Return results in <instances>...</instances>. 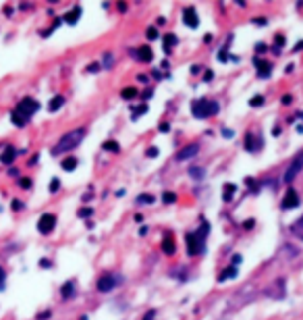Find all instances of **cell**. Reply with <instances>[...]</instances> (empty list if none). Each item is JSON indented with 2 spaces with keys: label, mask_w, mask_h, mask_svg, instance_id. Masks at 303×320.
<instances>
[{
  "label": "cell",
  "mask_w": 303,
  "mask_h": 320,
  "mask_svg": "<svg viewBox=\"0 0 303 320\" xmlns=\"http://www.w3.org/2000/svg\"><path fill=\"white\" fill-rule=\"evenodd\" d=\"M4 283H6V272H4L2 266H0V291L4 289Z\"/></svg>",
  "instance_id": "cell-33"
},
{
  "label": "cell",
  "mask_w": 303,
  "mask_h": 320,
  "mask_svg": "<svg viewBox=\"0 0 303 320\" xmlns=\"http://www.w3.org/2000/svg\"><path fill=\"white\" fill-rule=\"evenodd\" d=\"M58 187H61V181H58V179H52V183H50V192H52V194H56V192H58Z\"/></svg>",
  "instance_id": "cell-35"
},
{
  "label": "cell",
  "mask_w": 303,
  "mask_h": 320,
  "mask_svg": "<svg viewBox=\"0 0 303 320\" xmlns=\"http://www.w3.org/2000/svg\"><path fill=\"white\" fill-rule=\"evenodd\" d=\"M129 54L139 63H150L152 58H154V50L150 48V46H142V48H135V50H129Z\"/></svg>",
  "instance_id": "cell-8"
},
{
  "label": "cell",
  "mask_w": 303,
  "mask_h": 320,
  "mask_svg": "<svg viewBox=\"0 0 303 320\" xmlns=\"http://www.w3.org/2000/svg\"><path fill=\"white\" fill-rule=\"evenodd\" d=\"M255 65H258V75H260V77H268V75L272 73V65H270V63L255 61Z\"/></svg>",
  "instance_id": "cell-20"
},
{
  "label": "cell",
  "mask_w": 303,
  "mask_h": 320,
  "mask_svg": "<svg viewBox=\"0 0 303 320\" xmlns=\"http://www.w3.org/2000/svg\"><path fill=\"white\" fill-rule=\"evenodd\" d=\"M65 106V96H54L52 100H50V104H48V110L50 112H56V110H61Z\"/></svg>",
  "instance_id": "cell-21"
},
{
  "label": "cell",
  "mask_w": 303,
  "mask_h": 320,
  "mask_svg": "<svg viewBox=\"0 0 303 320\" xmlns=\"http://www.w3.org/2000/svg\"><path fill=\"white\" fill-rule=\"evenodd\" d=\"M10 208H13V210H21V208H23V202H17V200H13V204H10Z\"/></svg>",
  "instance_id": "cell-40"
},
{
  "label": "cell",
  "mask_w": 303,
  "mask_h": 320,
  "mask_svg": "<svg viewBox=\"0 0 303 320\" xmlns=\"http://www.w3.org/2000/svg\"><path fill=\"white\" fill-rule=\"evenodd\" d=\"M262 148V137L255 133H247L245 135V150L247 152H258Z\"/></svg>",
  "instance_id": "cell-12"
},
{
  "label": "cell",
  "mask_w": 303,
  "mask_h": 320,
  "mask_svg": "<svg viewBox=\"0 0 303 320\" xmlns=\"http://www.w3.org/2000/svg\"><path fill=\"white\" fill-rule=\"evenodd\" d=\"M162 202H164V204H174V202H177V194H174V192H164V194H162Z\"/></svg>",
  "instance_id": "cell-27"
},
{
  "label": "cell",
  "mask_w": 303,
  "mask_h": 320,
  "mask_svg": "<svg viewBox=\"0 0 303 320\" xmlns=\"http://www.w3.org/2000/svg\"><path fill=\"white\" fill-rule=\"evenodd\" d=\"M177 44H179V38H177L174 33H166V35H164V52H166V54H170L172 48H174Z\"/></svg>",
  "instance_id": "cell-17"
},
{
  "label": "cell",
  "mask_w": 303,
  "mask_h": 320,
  "mask_svg": "<svg viewBox=\"0 0 303 320\" xmlns=\"http://www.w3.org/2000/svg\"><path fill=\"white\" fill-rule=\"evenodd\" d=\"M200 71H202L200 65H193V67H191V73H200Z\"/></svg>",
  "instance_id": "cell-44"
},
{
  "label": "cell",
  "mask_w": 303,
  "mask_h": 320,
  "mask_svg": "<svg viewBox=\"0 0 303 320\" xmlns=\"http://www.w3.org/2000/svg\"><path fill=\"white\" fill-rule=\"evenodd\" d=\"M291 100H293V98H291V96H283V104H289Z\"/></svg>",
  "instance_id": "cell-49"
},
{
  "label": "cell",
  "mask_w": 303,
  "mask_h": 320,
  "mask_svg": "<svg viewBox=\"0 0 303 320\" xmlns=\"http://www.w3.org/2000/svg\"><path fill=\"white\" fill-rule=\"evenodd\" d=\"M218 102L214 100H206V98H200V100H193L191 102V114L195 118H210L218 112Z\"/></svg>",
  "instance_id": "cell-4"
},
{
  "label": "cell",
  "mask_w": 303,
  "mask_h": 320,
  "mask_svg": "<svg viewBox=\"0 0 303 320\" xmlns=\"http://www.w3.org/2000/svg\"><path fill=\"white\" fill-rule=\"evenodd\" d=\"M119 10H121V13H125V10H127V2H119Z\"/></svg>",
  "instance_id": "cell-46"
},
{
  "label": "cell",
  "mask_w": 303,
  "mask_h": 320,
  "mask_svg": "<svg viewBox=\"0 0 303 320\" xmlns=\"http://www.w3.org/2000/svg\"><path fill=\"white\" fill-rule=\"evenodd\" d=\"M218 61H223V63L228 61V52H227V48H223V50L218 52Z\"/></svg>",
  "instance_id": "cell-36"
},
{
  "label": "cell",
  "mask_w": 303,
  "mask_h": 320,
  "mask_svg": "<svg viewBox=\"0 0 303 320\" xmlns=\"http://www.w3.org/2000/svg\"><path fill=\"white\" fill-rule=\"evenodd\" d=\"M158 154H160V152H158V148H156V146H152V148H148V152H146V156H150V158H156Z\"/></svg>",
  "instance_id": "cell-34"
},
{
  "label": "cell",
  "mask_w": 303,
  "mask_h": 320,
  "mask_svg": "<svg viewBox=\"0 0 303 320\" xmlns=\"http://www.w3.org/2000/svg\"><path fill=\"white\" fill-rule=\"evenodd\" d=\"M168 129H170V125H168V123H164V121H162V123H160V131H162V133H166V131H168Z\"/></svg>",
  "instance_id": "cell-41"
},
{
  "label": "cell",
  "mask_w": 303,
  "mask_h": 320,
  "mask_svg": "<svg viewBox=\"0 0 303 320\" xmlns=\"http://www.w3.org/2000/svg\"><path fill=\"white\" fill-rule=\"evenodd\" d=\"M77 164H79V160H77L75 156H69V158H65V160H63L61 169H63V171H67V173H71V171H75V169H77Z\"/></svg>",
  "instance_id": "cell-19"
},
{
  "label": "cell",
  "mask_w": 303,
  "mask_h": 320,
  "mask_svg": "<svg viewBox=\"0 0 303 320\" xmlns=\"http://www.w3.org/2000/svg\"><path fill=\"white\" fill-rule=\"evenodd\" d=\"M40 264H42V268H50V266H52V264H50V260H48V262H46V260H42Z\"/></svg>",
  "instance_id": "cell-45"
},
{
  "label": "cell",
  "mask_w": 303,
  "mask_h": 320,
  "mask_svg": "<svg viewBox=\"0 0 303 320\" xmlns=\"http://www.w3.org/2000/svg\"><path fill=\"white\" fill-rule=\"evenodd\" d=\"M135 96H137V88H131V86H129V88H123V90H121V98H123V100H133Z\"/></svg>",
  "instance_id": "cell-24"
},
{
  "label": "cell",
  "mask_w": 303,
  "mask_h": 320,
  "mask_svg": "<svg viewBox=\"0 0 303 320\" xmlns=\"http://www.w3.org/2000/svg\"><path fill=\"white\" fill-rule=\"evenodd\" d=\"M81 15H83V8H81L79 4H75L71 10H69V13H65V17H63V19H65V23H69V25H75Z\"/></svg>",
  "instance_id": "cell-14"
},
{
  "label": "cell",
  "mask_w": 303,
  "mask_h": 320,
  "mask_svg": "<svg viewBox=\"0 0 303 320\" xmlns=\"http://www.w3.org/2000/svg\"><path fill=\"white\" fill-rule=\"evenodd\" d=\"M73 295H75V283L69 281V283H65V285L61 287V298L63 300H71Z\"/></svg>",
  "instance_id": "cell-16"
},
{
  "label": "cell",
  "mask_w": 303,
  "mask_h": 320,
  "mask_svg": "<svg viewBox=\"0 0 303 320\" xmlns=\"http://www.w3.org/2000/svg\"><path fill=\"white\" fill-rule=\"evenodd\" d=\"M162 252H164L166 256H172L174 252H177V243H174L172 233H166L164 239H162Z\"/></svg>",
  "instance_id": "cell-13"
},
{
  "label": "cell",
  "mask_w": 303,
  "mask_h": 320,
  "mask_svg": "<svg viewBox=\"0 0 303 320\" xmlns=\"http://www.w3.org/2000/svg\"><path fill=\"white\" fill-rule=\"evenodd\" d=\"M144 112H148V104H139L131 110V118L135 121V118H139V114H144Z\"/></svg>",
  "instance_id": "cell-26"
},
{
  "label": "cell",
  "mask_w": 303,
  "mask_h": 320,
  "mask_svg": "<svg viewBox=\"0 0 303 320\" xmlns=\"http://www.w3.org/2000/svg\"><path fill=\"white\" fill-rule=\"evenodd\" d=\"M297 206H299V194L295 192L293 187H289L287 194H285V200H283V208L291 210V208H297Z\"/></svg>",
  "instance_id": "cell-10"
},
{
  "label": "cell",
  "mask_w": 303,
  "mask_h": 320,
  "mask_svg": "<svg viewBox=\"0 0 303 320\" xmlns=\"http://www.w3.org/2000/svg\"><path fill=\"white\" fill-rule=\"evenodd\" d=\"M258 52H266V44H258Z\"/></svg>",
  "instance_id": "cell-48"
},
{
  "label": "cell",
  "mask_w": 303,
  "mask_h": 320,
  "mask_svg": "<svg viewBox=\"0 0 303 320\" xmlns=\"http://www.w3.org/2000/svg\"><path fill=\"white\" fill-rule=\"evenodd\" d=\"M46 318H50V310H48V312H42V314H38V320H46Z\"/></svg>",
  "instance_id": "cell-42"
},
{
  "label": "cell",
  "mask_w": 303,
  "mask_h": 320,
  "mask_svg": "<svg viewBox=\"0 0 303 320\" xmlns=\"http://www.w3.org/2000/svg\"><path fill=\"white\" fill-rule=\"evenodd\" d=\"M197 152H200V146H197V144H189V146H185V148L177 154V160H179V162H181V160H189V158L197 156Z\"/></svg>",
  "instance_id": "cell-11"
},
{
  "label": "cell",
  "mask_w": 303,
  "mask_h": 320,
  "mask_svg": "<svg viewBox=\"0 0 303 320\" xmlns=\"http://www.w3.org/2000/svg\"><path fill=\"white\" fill-rule=\"evenodd\" d=\"M54 227H56V214H52V212H46V214L40 216V220H38V231H40L42 235L52 233Z\"/></svg>",
  "instance_id": "cell-7"
},
{
  "label": "cell",
  "mask_w": 303,
  "mask_h": 320,
  "mask_svg": "<svg viewBox=\"0 0 303 320\" xmlns=\"http://www.w3.org/2000/svg\"><path fill=\"white\" fill-rule=\"evenodd\" d=\"M204 79H206V81H210V79H212V71H206V75H204Z\"/></svg>",
  "instance_id": "cell-47"
},
{
  "label": "cell",
  "mask_w": 303,
  "mask_h": 320,
  "mask_svg": "<svg viewBox=\"0 0 303 320\" xmlns=\"http://www.w3.org/2000/svg\"><path fill=\"white\" fill-rule=\"evenodd\" d=\"M235 192H237V185L227 183V185H225V189H223V200H225V202H230L232 196H235Z\"/></svg>",
  "instance_id": "cell-23"
},
{
  "label": "cell",
  "mask_w": 303,
  "mask_h": 320,
  "mask_svg": "<svg viewBox=\"0 0 303 320\" xmlns=\"http://www.w3.org/2000/svg\"><path fill=\"white\" fill-rule=\"evenodd\" d=\"M38 108H40V102H38V100L23 98V100L17 104V108L13 110V114H10V121H13V125H17V127H25V125L31 121V116L38 112Z\"/></svg>",
  "instance_id": "cell-1"
},
{
  "label": "cell",
  "mask_w": 303,
  "mask_h": 320,
  "mask_svg": "<svg viewBox=\"0 0 303 320\" xmlns=\"http://www.w3.org/2000/svg\"><path fill=\"white\" fill-rule=\"evenodd\" d=\"M112 63H114V56H112V52H106V54H104V67L110 69V67H112Z\"/></svg>",
  "instance_id": "cell-30"
},
{
  "label": "cell",
  "mask_w": 303,
  "mask_h": 320,
  "mask_svg": "<svg viewBox=\"0 0 303 320\" xmlns=\"http://www.w3.org/2000/svg\"><path fill=\"white\" fill-rule=\"evenodd\" d=\"M100 67H102V65H100V63H91V65H89V69H87V71H89V73H96V71H100Z\"/></svg>",
  "instance_id": "cell-38"
},
{
  "label": "cell",
  "mask_w": 303,
  "mask_h": 320,
  "mask_svg": "<svg viewBox=\"0 0 303 320\" xmlns=\"http://www.w3.org/2000/svg\"><path fill=\"white\" fill-rule=\"evenodd\" d=\"M102 150H106V152H119V144H116V141H112V139H108V141H104V144H102Z\"/></svg>",
  "instance_id": "cell-28"
},
{
  "label": "cell",
  "mask_w": 303,
  "mask_h": 320,
  "mask_svg": "<svg viewBox=\"0 0 303 320\" xmlns=\"http://www.w3.org/2000/svg\"><path fill=\"white\" fill-rule=\"evenodd\" d=\"M189 175L193 177V179H197V181H200V179H204L206 171H204L202 167H189Z\"/></svg>",
  "instance_id": "cell-25"
},
{
  "label": "cell",
  "mask_w": 303,
  "mask_h": 320,
  "mask_svg": "<svg viewBox=\"0 0 303 320\" xmlns=\"http://www.w3.org/2000/svg\"><path fill=\"white\" fill-rule=\"evenodd\" d=\"M237 272H239V270H237V266H235V264H230L228 268H225V270H223V272H220V275H218V281L223 283V281H227V279H232V277H237Z\"/></svg>",
  "instance_id": "cell-18"
},
{
  "label": "cell",
  "mask_w": 303,
  "mask_h": 320,
  "mask_svg": "<svg viewBox=\"0 0 303 320\" xmlns=\"http://www.w3.org/2000/svg\"><path fill=\"white\" fill-rule=\"evenodd\" d=\"M119 281H121V279L116 277V275H112V272H106V275H102V277L98 279L96 289H98L100 293H108V291H112L116 285H121Z\"/></svg>",
  "instance_id": "cell-5"
},
{
  "label": "cell",
  "mask_w": 303,
  "mask_h": 320,
  "mask_svg": "<svg viewBox=\"0 0 303 320\" xmlns=\"http://www.w3.org/2000/svg\"><path fill=\"white\" fill-rule=\"evenodd\" d=\"M15 156H17L15 148L8 146V148H4L2 154H0V162H2V164H13V162H15Z\"/></svg>",
  "instance_id": "cell-15"
},
{
  "label": "cell",
  "mask_w": 303,
  "mask_h": 320,
  "mask_svg": "<svg viewBox=\"0 0 303 320\" xmlns=\"http://www.w3.org/2000/svg\"><path fill=\"white\" fill-rule=\"evenodd\" d=\"M291 233H293L295 237H299V239L303 241V216L299 220H295L293 224H291Z\"/></svg>",
  "instance_id": "cell-22"
},
{
  "label": "cell",
  "mask_w": 303,
  "mask_h": 320,
  "mask_svg": "<svg viewBox=\"0 0 303 320\" xmlns=\"http://www.w3.org/2000/svg\"><path fill=\"white\" fill-rule=\"evenodd\" d=\"M183 21H185V25L195 29L197 25H200V19H197V13H195V8L193 6H185L183 8Z\"/></svg>",
  "instance_id": "cell-9"
},
{
  "label": "cell",
  "mask_w": 303,
  "mask_h": 320,
  "mask_svg": "<svg viewBox=\"0 0 303 320\" xmlns=\"http://www.w3.org/2000/svg\"><path fill=\"white\" fill-rule=\"evenodd\" d=\"M152 202H154V196H152V194H142V196H139L137 198V204H152Z\"/></svg>",
  "instance_id": "cell-29"
},
{
  "label": "cell",
  "mask_w": 303,
  "mask_h": 320,
  "mask_svg": "<svg viewBox=\"0 0 303 320\" xmlns=\"http://www.w3.org/2000/svg\"><path fill=\"white\" fill-rule=\"evenodd\" d=\"M264 104V98L262 96H253L251 98V106H262Z\"/></svg>",
  "instance_id": "cell-37"
},
{
  "label": "cell",
  "mask_w": 303,
  "mask_h": 320,
  "mask_svg": "<svg viewBox=\"0 0 303 320\" xmlns=\"http://www.w3.org/2000/svg\"><path fill=\"white\" fill-rule=\"evenodd\" d=\"M21 187H23V189H29V187H31V179H21Z\"/></svg>",
  "instance_id": "cell-39"
},
{
  "label": "cell",
  "mask_w": 303,
  "mask_h": 320,
  "mask_svg": "<svg viewBox=\"0 0 303 320\" xmlns=\"http://www.w3.org/2000/svg\"><path fill=\"white\" fill-rule=\"evenodd\" d=\"M91 214H94V208H81V210H79V216H81V218H87V216H91Z\"/></svg>",
  "instance_id": "cell-32"
},
{
  "label": "cell",
  "mask_w": 303,
  "mask_h": 320,
  "mask_svg": "<svg viewBox=\"0 0 303 320\" xmlns=\"http://www.w3.org/2000/svg\"><path fill=\"white\" fill-rule=\"evenodd\" d=\"M223 135H225V137H232V135H235V133H232L230 129H223Z\"/></svg>",
  "instance_id": "cell-43"
},
{
  "label": "cell",
  "mask_w": 303,
  "mask_h": 320,
  "mask_svg": "<svg viewBox=\"0 0 303 320\" xmlns=\"http://www.w3.org/2000/svg\"><path fill=\"white\" fill-rule=\"evenodd\" d=\"M301 169H303V150L297 154V156L291 160V164H289V169H287V173H285V183L289 185V183H293V179L301 173Z\"/></svg>",
  "instance_id": "cell-6"
},
{
  "label": "cell",
  "mask_w": 303,
  "mask_h": 320,
  "mask_svg": "<svg viewBox=\"0 0 303 320\" xmlns=\"http://www.w3.org/2000/svg\"><path fill=\"white\" fill-rule=\"evenodd\" d=\"M146 38H148V40H156V38H158V29H156V27H148Z\"/></svg>",
  "instance_id": "cell-31"
},
{
  "label": "cell",
  "mask_w": 303,
  "mask_h": 320,
  "mask_svg": "<svg viewBox=\"0 0 303 320\" xmlns=\"http://www.w3.org/2000/svg\"><path fill=\"white\" fill-rule=\"evenodd\" d=\"M210 231V224L206 220H202V229L195 231V233H187L185 235V241H187V252L189 256H197V254H204L206 250V237Z\"/></svg>",
  "instance_id": "cell-3"
},
{
  "label": "cell",
  "mask_w": 303,
  "mask_h": 320,
  "mask_svg": "<svg viewBox=\"0 0 303 320\" xmlns=\"http://www.w3.org/2000/svg\"><path fill=\"white\" fill-rule=\"evenodd\" d=\"M85 137V129H73V131L65 133L61 139H58V144L52 148V156H61L63 152H71L75 150L81 141Z\"/></svg>",
  "instance_id": "cell-2"
}]
</instances>
